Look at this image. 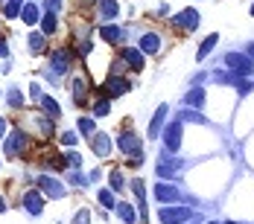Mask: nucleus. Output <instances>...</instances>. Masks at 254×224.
Instances as JSON below:
<instances>
[{
	"label": "nucleus",
	"instance_id": "1",
	"mask_svg": "<svg viewBox=\"0 0 254 224\" xmlns=\"http://www.w3.org/2000/svg\"><path fill=\"white\" fill-rule=\"evenodd\" d=\"M26 149H29V134H26L24 128H12L6 134V140H3V151L9 157H21Z\"/></svg>",
	"mask_w": 254,
	"mask_h": 224
},
{
	"label": "nucleus",
	"instance_id": "2",
	"mask_svg": "<svg viewBox=\"0 0 254 224\" xmlns=\"http://www.w3.org/2000/svg\"><path fill=\"white\" fill-rule=\"evenodd\" d=\"M117 149L123 151V154H128L131 160H140L143 163V149H140V137L134 134V131H120L117 134Z\"/></svg>",
	"mask_w": 254,
	"mask_h": 224
},
{
	"label": "nucleus",
	"instance_id": "3",
	"mask_svg": "<svg viewBox=\"0 0 254 224\" xmlns=\"http://www.w3.org/2000/svg\"><path fill=\"white\" fill-rule=\"evenodd\" d=\"M47 61H50V70L47 73L53 76H62L70 73V64H73V50H64V47H59V50H53L50 55H47Z\"/></svg>",
	"mask_w": 254,
	"mask_h": 224
},
{
	"label": "nucleus",
	"instance_id": "4",
	"mask_svg": "<svg viewBox=\"0 0 254 224\" xmlns=\"http://www.w3.org/2000/svg\"><path fill=\"white\" fill-rule=\"evenodd\" d=\"M196 219V213L190 207H161L158 210V222L161 224H187Z\"/></svg>",
	"mask_w": 254,
	"mask_h": 224
},
{
	"label": "nucleus",
	"instance_id": "5",
	"mask_svg": "<svg viewBox=\"0 0 254 224\" xmlns=\"http://www.w3.org/2000/svg\"><path fill=\"white\" fill-rule=\"evenodd\" d=\"M38 192H41L44 198L62 201L67 195V186H64L59 178H53V175H38Z\"/></svg>",
	"mask_w": 254,
	"mask_h": 224
},
{
	"label": "nucleus",
	"instance_id": "6",
	"mask_svg": "<svg viewBox=\"0 0 254 224\" xmlns=\"http://www.w3.org/2000/svg\"><path fill=\"white\" fill-rule=\"evenodd\" d=\"M225 67H228L234 76H240V79H249L254 73V64L249 55H243V52H228L225 55Z\"/></svg>",
	"mask_w": 254,
	"mask_h": 224
},
{
	"label": "nucleus",
	"instance_id": "7",
	"mask_svg": "<svg viewBox=\"0 0 254 224\" xmlns=\"http://www.w3.org/2000/svg\"><path fill=\"white\" fill-rule=\"evenodd\" d=\"M178 169H184V160H173L170 157V151H161V157H158V166H155V172L161 180H173L178 175Z\"/></svg>",
	"mask_w": 254,
	"mask_h": 224
},
{
	"label": "nucleus",
	"instance_id": "8",
	"mask_svg": "<svg viewBox=\"0 0 254 224\" xmlns=\"http://www.w3.org/2000/svg\"><path fill=\"white\" fill-rule=\"evenodd\" d=\"M131 90V85H128L126 79H120V76H111L102 88H97V93H100L102 99L111 102V96H123V93H128Z\"/></svg>",
	"mask_w": 254,
	"mask_h": 224
},
{
	"label": "nucleus",
	"instance_id": "9",
	"mask_svg": "<svg viewBox=\"0 0 254 224\" xmlns=\"http://www.w3.org/2000/svg\"><path fill=\"white\" fill-rule=\"evenodd\" d=\"M44 204H47V198H44L38 189H26L24 195H21V207H24L32 219H38V216L44 213Z\"/></svg>",
	"mask_w": 254,
	"mask_h": 224
},
{
	"label": "nucleus",
	"instance_id": "10",
	"mask_svg": "<svg viewBox=\"0 0 254 224\" xmlns=\"http://www.w3.org/2000/svg\"><path fill=\"white\" fill-rule=\"evenodd\" d=\"M181 134H184V123H178V120H173L164 128V149L170 151V154H176L181 149Z\"/></svg>",
	"mask_w": 254,
	"mask_h": 224
},
{
	"label": "nucleus",
	"instance_id": "11",
	"mask_svg": "<svg viewBox=\"0 0 254 224\" xmlns=\"http://www.w3.org/2000/svg\"><path fill=\"white\" fill-rule=\"evenodd\" d=\"M128 186H131V192H134V198H137V216H140V224H146L149 222V207H146V186H143V178L128 180Z\"/></svg>",
	"mask_w": 254,
	"mask_h": 224
},
{
	"label": "nucleus",
	"instance_id": "12",
	"mask_svg": "<svg viewBox=\"0 0 254 224\" xmlns=\"http://www.w3.org/2000/svg\"><path fill=\"white\" fill-rule=\"evenodd\" d=\"M173 26H176L178 32H193L196 26H199V12L196 9H184V12H178L176 18H173Z\"/></svg>",
	"mask_w": 254,
	"mask_h": 224
},
{
	"label": "nucleus",
	"instance_id": "13",
	"mask_svg": "<svg viewBox=\"0 0 254 224\" xmlns=\"http://www.w3.org/2000/svg\"><path fill=\"white\" fill-rule=\"evenodd\" d=\"M155 198L161 201V207H173V204L181 198V192H178L173 183H164V180H161V183H155Z\"/></svg>",
	"mask_w": 254,
	"mask_h": 224
},
{
	"label": "nucleus",
	"instance_id": "14",
	"mask_svg": "<svg viewBox=\"0 0 254 224\" xmlns=\"http://www.w3.org/2000/svg\"><path fill=\"white\" fill-rule=\"evenodd\" d=\"M88 88H91V82H88L85 76H76V79H70V90H73V102H76L79 108H82V105H88Z\"/></svg>",
	"mask_w": 254,
	"mask_h": 224
},
{
	"label": "nucleus",
	"instance_id": "15",
	"mask_svg": "<svg viewBox=\"0 0 254 224\" xmlns=\"http://www.w3.org/2000/svg\"><path fill=\"white\" fill-rule=\"evenodd\" d=\"M137 50L143 52V55H155V52L161 50V38H158V32H143L140 41H137Z\"/></svg>",
	"mask_w": 254,
	"mask_h": 224
},
{
	"label": "nucleus",
	"instance_id": "16",
	"mask_svg": "<svg viewBox=\"0 0 254 224\" xmlns=\"http://www.w3.org/2000/svg\"><path fill=\"white\" fill-rule=\"evenodd\" d=\"M120 61L126 64V67H131V70H143V52L137 50V47H128V50H123L120 52Z\"/></svg>",
	"mask_w": 254,
	"mask_h": 224
},
{
	"label": "nucleus",
	"instance_id": "17",
	"mask_svg": "<svg viewBox=\"0 0 254 224\" xmlns=\"http://www.w3.org/2000/svg\"><path fill=\"white\" fill-rule=\"evenodd\" d=\"M167 114H170V108L167 105H161L158 111L152 114V123H149V131H146V137L155 140V137H161V128H164V120H167Z\"/></svg>",
	"mask_w": 254,
	"mask_h": 224
},
{
	"label": "nucleus",
	"instance_id": "18",
	"mask_svg": "<svg viewBox=\"0 0 254 224\" xmlns=\"http://www.w3.org/2000/svg\"><path fill=\"white\" fill-rule=\"evenodd\" d=\"M88 143H91V149L97 151V157H108V154H111V137L102 134V131H97Z\"/></svg>",
	"mask_w": 254,
	"mask_h": 224
},
{
	"label": "nucleus",
	"instance_id": "19",
	"mask_svg": "<svg viewBox=\"0 0 254 224\" xmlns=\"http://www.w3.org/2000/svg\"><path fill=\"white\" fill-rule=\"evenodd\" d=\"M97 15H100L102 21H114V18L120 15L117 0H97Z\"/></svg>",
	"mask_w": 254,
	"mask_h": 224
},
{
	"label": "nucleus",
	"instance_id": "20",
	"mask_svg": "<svg viewBox=\"0 0 254 224\" xmlns=\"http://www.w3.org/2000/svg\"><path fill=\"white\" fill-rule=\"evenodd\" d=\"M38 108H41V114H44V117H50V120H59V117H62V108H59V102L53 99V96H47V93L38 99Z\"/></svg>",
	"mask_w": 254,
	"mask_h": 224
},
{
	"label": "nucleus",
	"instance_id": "21",
	"mask_svg": "<svg viewBox=\"0 0 254 224\" xmlns=\"http://www.w3.org/2000/svg\"><path fill=\"white\" fill-rule=\"evenodd\" d=\"M102 41H108V44H123V41H126V29H120V26H114V24L102 26Z\"/></svg>",
	"mask_w": 254,
	"mask_h": 224
},
{
	"label": "nucleus",
	"instance_id": "22",
	"mask_svg": "<svg viewBox=\"0 0 254 224\" xmlns=\"http://www.w3.org/2000/svg\"><path fill=\"white\" fill-rule=\"evenodd\" d=\"M6 105L15 108V111H21V108L26 105V96H24V90H21L18 85H12V88L6 90Z\"/></svg>",
	"mask_w": 254,
	"mask_h": 224
},
{
	"label": "nucleus",
	"instance_id": "23",
	"mask_svg": "<svg viewBox=\"0 0 254 224\" xmlns=\"http://www.w3.org/2000/svg\"><path fill=\"white\" fill-rule=\"evenodd\" d=\"M41 15H44V12H41L35 3H24V9H21V21H24L26 26H35L41 21Z\"/></svg>",
	"mask_w": 254,
	"mask_h": 224
},
{
	"label": "nucleus",
	"instance_id": "24",
	"mask_svg": "<svg viewBox=\"0 0 254 224\" xmlns=\"http://www.w3.org/2000/svg\"><path fill=\"white\" fill-rule=\"evenodd\" d=\"M204 96H207L204 88H193V90H187V93H184V108H190V111H193V108H202Z\"/></svg>",
	"mask_w": 254,
	"mask_h": 224
},
{
	"label": "nucleus",
	"instance_id": "25",
	"mask_svg": "<svg viewBox=\"0 0 254 224\" xmlns=\"http://www.w3.org/2000/svg\"><path fill=\"white\" fill-rule=\"evenodd\" d=\"M114 213L120 216V222H123V224H134V222H137V213H134V207H131V204H126V201H117Z\"/></svg>",
	"mask_w": 254,
	"mask_h": 224
},
{
	"label": "nucleus",
	"instance_id": "26",
	"mask_svg": "<svg viewBox=\"0 0 254 224\" xmlns=\"http://www.w3.org/2000/svg\"><path fill=\"white\" fill-rule=\"evenodd\" d=\"M26 44H29V52H32V55H44V50H47V38H44L41 32H29Z\"/></svg>",
	"mask_w": 254,
	"mask_h": 224
},
{
	"label": "nucleus",
	"instance_id": "27",
	"mask_svg": "<svg viewBox=\"0 0 254 224\" xmlns=\"http://www.w3.org/2000/svg\"><path fill=\"white\" fill-rule=\"evenodd\" d=\"M38 24H41V35H44V38H50V35H56V29H59V15H50V12H44Z\"/></svg>",
	"mask_w": 254,
	"mask_h": 224
},
{
	"label": "nucleus",
	"instance_id": "28",
	"mask_svg": "<svg viewBox=\"0 0 254 224\" xmlns=\"http://www.w3.org/2000/svg\"><path fill=\"white\" fill-rule=\"evenodd\" d=\"M216 44H219V35H216V32H210V35L204 38L202 44H199V52H196V58H199V61H204V58L213 52V47H216Z\"/></svg>",
	"mask_w": 254,
	"mask_h": 224
},
{
	"label": "nucleus",
	"instance_id": "29",
	"mask_svg": "<svg viewBox=\"0 0 254 224\" xmlns=\"http://www.w3.org/2000/svg\"><path fill=\"white\" fill-rule=\"evenodd\" d=\"M3 18L6 21H15V18H21V9H24V0H6L3 6Z\"/></svg>",
	"mask_w": 254,
	"mask_h": 224
},
{
	"label": "nucleus",
	"instance_id": "30",
	"mask_svg": "<svg viewBox=\"0 0 254 224\" xmlns=\"http://www.w3.org/2000/svg\"><path fill=\"white\" fill-rule=\"evenodd\" d=\"M35 125H38V131H41L44 137H53V134H56V120L44 117V114H38V117H35Z\"/></svg>",
	"mask_w": 254,
	"mask_h": 224
},
{
	"label": "nucleus",
	"instance_id": "31",
	"mask_svg": "<svg viewBox=\"0 0 254 224\" xmlns=\"http://www.w3.org/2000/svg\"><path fill=\"white\" fill-rule=\"evenodd\" d=\"M178 123H196V125H207L202 114H196V111H190V108H184L181 114H178Z\"/></svg>",
	"mask_w": 254,
	"mask_h": 224
},
{
	"label": "nucleus",
	"instance_id": "32",
	"mask_svg": "<svg viewBox=\"0 0 254 224\" xmlns=\"http://www.w3.org/2000/svg\"><path fill=\"white\" fill-rule=\"evenodd\" d=\"M64 166H67L70 172H76L79 166H82V154L73 151V149H67V151H64Z\"/></svg>",
	"mask_w": 254,
	"mask_h": 224
},
{
	"label": "nucleus",
	"instance_id": "33",
	"mask_svg": "<svg viewBox=\"0 0 254 224\" xmlns=\"http://www.w3.org/2000/svg\"><path fill=\"white\" fill-rule=\"evenodd\" d=\"M97 201H100L105 210H114V207H117V198H114L111 189H100V192H97Z\"/></svg>",
	"mask_w": 254,
	"mask_h": 224
},
{
	"label": "nucleus",
	"instance_id": "34",
	"mask_svg": "<svg viewBox=\"0 0 254 224\" xmlns=\"http://www.w3.org/2000/svg\"><path fill=\"white\" fill-rule=\"evenodd\" d=\"M76 125H79V134H82V137H88V140L97 134V131H94V117H82Z\"/></svg>",
	"mask_w": 254,
	"mask_h": 224
},
{
	"label": "nucleus",
	"instance_id": "35",
	"mask_svg": "<svg viewBox=\"0 0 254 224\" xmlns=\"http://www.w3.org/2000/svg\"><path fill=\"white\" fill-rule=\"evenodd\" d=\"M59 140H62V146H64V149H73V146L79 143V131H70V128H67V131H62V137H59Z\"/></svg>",
	"mask_w": 254,
	"mask_h": 224
},
{
	"label": "nucleus",
	"instance_id": "36",
	"mask_svg": "<svg viewBox=\"0 0 254 224\" xmlns=\"http://www.w3.org/2000/svg\"><path fill=\"white\" fill-rule=\"evenodd\" d=\"M111 114V102L108 99H100L94 105V120H102V117H108Z\"/></svg>",
	"mask_w": 254,
	"mask_h": 224
},
{
	"label": "nucleus",
	"instance_id": "37",
	"mask_svg": "<svg viewBox=\"0 0 254 224\" xmlns=\"http://www.w3.org/2000/svg\"><path fill=\"white\" fill-rule=\"evenodd\" d=\"M108 183H111V192H114V189L120 192V189L126 186V180H123V175H120V169H114V172H108Z\"/></svg>",
	"mask_w": 254,
	"mask_h": 224
},
{
	"label": "nucleus",
	"instance_id": "38",
	"mask_svg": "<svg viewBox=\"0 0 254 224\" xmlns=\"http://www.w3.org/2000/svg\"><path fill=\"white\" fill-rule=\"evenodd\" d=\"M62 6H64V0H41V9H44V12H50V15H59V12H62Z\"/></svg>",
	"mask_w": 254,
	"mask_h": 224
},
{
	"label": "nucleus",
	"instance_id": "39",
	"mask_svg": "<svg viewBox=\"0 0 254 224\" xmlns=\"http://www.w3.org/2000/svg\"><path fill=\"white\" fill-rule=\"evenodd\" d=\"M67 180H70L73 186H85V183H91V180H88V175H82L79 169H76V172H67Z\"/></svg>",
	"mask_w": 254,
	"mask_h": 224
},
{
	"label": "nucleus",
	"instance_id": "40",
	"mask_svg": "<svg viewBox=\"0 0 254 224\" xmlns=\"http://www.w3.org/2000/svg\"><path fill=\"white\" fill-rule=\"evenodd\" d=\"M41 96H44V93H41V85H38V82H32V85H29V99H41Z\"/></svg>",
	"mask_w": 254,
	"mask_h": 224
},
{
	"label": "nucleus",
	"instance_id": "41",
	"mask_svg": "<svg viewBox=\"0 0 254 224\" xmlns=\"http://www.w3.org/2000/svg\"><path fill=\"white\" fill-rule=\"evenodd\" d=\"M73 224H91V213H88V210H79L76 219H73Z\"/></svg>",
	"mask_w": 254,
	"mask_h": 224
},
{
	"label": "nucleus",
	"instance_id": "42",
	"mask_svg": "<svg viewBox=\"0 0 254 224\" xmlns=\"http://www.w3.org/2000/svg\"><path fill=\"white\" fill-rule=\"evenodd\" d=\"M0 58L9 61V44H6V38H0Z\"/></svg>",
	"mask_w": 254,
	"mask_h": 224
},
{
	"label": "nucleus",
	"instance_id": "43",
	"mask_svg": "<svg viewBox=\"0 0 254 224\" xmlns=\"http://www.w3.org/2000/svg\"><path fill=\"white\" fill-rule=\"evenodd\" d=\"M6 134H9V120L0 117V140H6Z\"/></svg>",
	"mask_w": 254,
	"mask_h": 224
},
{
	"label": "nucleus",
	"instance_id": "44",
	"mask_svg": "<svg viewBox=\"0 0 254 224\" xmlns=\"http://www.w3.org/2000/svg\"><path fill=\"white\" fill-rule=\"evenodd\" d=\"M237 88H240V93H249L254 85H252V82H243V79H240V85H237Z\"/></svg>",
	"mask_w": 254,
	"mask_h": 224
},
{
	"label": "nucleus",
	"instance_id": "45",
	"mask_svg": "<svg viewBox=\"0 0 254 224\" xmlns=\"http://www.w3.org/2000/svg\"><path fill=\"white\" fill-rule=\"evenodd\" d=\"M158 15H161V18H167V15H170V6H167V3H161V6H158Z\"/></svg>",
	"mask_w": 254,
	"mask_h": 224
},
{
	"label": "nucleus",
	"instance_id": "46",
	"mask_svg": "<svg viewBox=\"0 0 254 224\" xmlns=\"http://www.w3.org/2000/svg\"><path fill=\"white\" fill-rule=\"evenodd\" d=\"M246 50H249V58H252V64H254V41L249 44V47H246Z\"/></svg>",
	"mask_w": 254,
	"mask_h": 224
},
{
	"label": "nucleus",
	"instance_id": "47",
	"mask_svg": "<svg viewBox=\"0 0 254 224\" xmlns=\"http://www.w3.org/2000/svg\"><path fill=\"white\" fill-rule=\"evenodd\" d=\"M0 213H6V198L0 195Z\"/></svg>",
	"mask_w": 254,
	"mask_h": 224
},
{
	"label": "nucleus",
	"instance_id": "48",
	"mask_svg": "<svg viewBox=\"0 0 254 224\" xmlns=\"http://www.w3.org/2000/svg\"><path fill=\"white\" fill-rule=\"evenodd\" d=\"M79 3H82V6H94L97 0H79Z\"/></svg>",
	"mask_w": 254,
	"mask_h": 224
},
{
	"label": "nucleus",
	"instance_id": "49",
	"mask_svg": "<svg viewBox=\"0 0 254 224\" xmlns=\"http://www.w3.org/2000/svg\"><path fill=\"white\" fill-rule=\"evenodd\" d=\"M196 219H199V216H196ZM196 219H193V222H187V224H196Z\"/></svg>",
	"mask_w": 254,
	"mask_h": 224
},
{
	"label": "nucleus",
	"instance_id": "50",
	"mask_svg": "<svg viewBox=\"0 0 254 224\" xmlns=\"http://www.w3.org/2000/svg\"><path fill=\"white\" fill-rule=\"evenodd\" d=\"M249 12H252V18H254V6H252V9H249Z\"/></svg>",
	"mask_w": 254,
	"mask_h": 224
},
{
	"label": "nucleus",
	"instance_id": "51",
	"mask_svg": "<svg viewBox=\"0 0 254 224\" xmlns=\"http://www.w3.org/2000/svg\"><path fill=\"white\" fill-rule=\"evenodd\" d=\"M3 3H6V0H0V6H3Z\"/></svg>",
	"mask_w": 254,
	"mask_h": 224
},
{
	"label": "nucleus",
	"instance_id": "52",
	"mask_svg": "<svg viewBox=\"0 0 254 224\" xmlns=\"http://www.w3.org/2000/svg\"><path fill=\"white\" fill-rule=\"evenodd\" d=\"M207 224H216V222H207Z\"/></svg>",
	"mask_w": 254,
	"mask_h": 224
}]
</instances>
